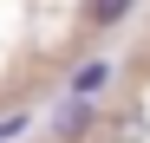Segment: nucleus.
Listing matches in <instances>:
<instances>
[{"instance_id": "4", "label": "nucleus", "mask_w": 150, "mask_h": 143, "mask_svg": "<svg viewBox=\"0 0 150 143\" xmlns=\"http://www.w3.org/2000/svg\"><path fill=\"white\" fill-rule=\"evenodd\" d=\"M20 130H26V111H13V117H0V143H13Z\"/></svg>"}, {"instance_id": "3", "label": "nucleus", "mask_w": 150, "mask_h": 143, "mask_svg": "<svg viewBox=\"0 0 150 143\" xmlns=\"http://www.w3.org/2000/svg\"><path fill=\"white\" fill-rule=\"evenodd\" d=\"M131 7H137V0H91V26H117Z\"/></svg>"}, {"instance_id": "2", "label": "nucleus", "mask_w": 150, "mask_h": 143, "mask_svg": "<svg viewBox=\"0 0 150 143\" xmlns=\"http://www.w3.org/2000/svg\"><path fill=\"white\" fill-rule=\"evenodd\" d=\"M52 130H59V137H85V130H91V98H65L59 117H52Z\"/></svg>"}, {"instance_id": "1", "label": "nucleus", "mask_w": 150, "mask_h": 143, "mask_svg": "<svg viewBox=\"0 0 150 143\" xmlns=\"http://www.w3.org/2000/svg\"><path fill=\"white\" fill-rule=\"evenodd\" d=\"M105 85H111V59H85L72 72V98H98Z\"/></svg>"}]
</instances>
